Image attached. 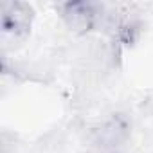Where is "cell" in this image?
<instances>
[{
  "mask_svg": "<svg viewBox=\"0 0 153 153\" xmlns=\"http://www.w3.org/2000/svg\"><path fill=\"white\" fill-rule=\"evenodd\" d=\"M33 9L22 2L2 4V33L11 38H22L29 33Z\"/></svg>",
  "mask_w": 153,
  "mask_h": 153,
  "instance_id": "obj_1",
  "label": "cell"
},
{
  "mask_svg": "<svg viewBox=\"0 0 153 153\" xmlns=\"http://www.w3.org/2000/svg\"><path fill=\"white\" fill-rule=\"evenodd\" d=\"M61 13L72 29L90 31L97 25L103 7L99 4H90V2H72V4L61 6Z\"/></svg>",
  "mask_w": 153,
  "mask_h": 153,
  "instance_id": "obj_2",
  "label": "cell"
}]
</instances>
